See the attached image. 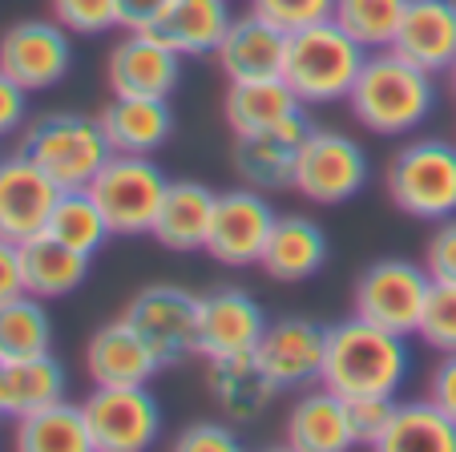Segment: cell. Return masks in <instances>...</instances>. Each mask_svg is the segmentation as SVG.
Wrapping results in <instances>:
<instances>
[{
	"instance_id": "8992f818",
	"label": "cell",
	"mask_w": 456,
	"mask_h": 452,
	"mask_svg": "<svg viewBox=\"0 0 456 452\" xmlns=\"http://www.w3.org/2000/svg\"><path fill=\"white\" fill-rule=\"evenodd\" d=\"M166 186H170V178L154 162V154H110V162L94 174L86 190L102 206L105 222L118 239H138V234L154 231Z\"/></svg>"
},
{
	"instance_id": "d6a6232c",
	"label": "cell",
	"mask_w": 456,
	"mask_h": 452,
	"mask_svg": "<svg viewBox=\"0 0 456 452\" xmlns=\"http://www.w3.org/2000/svg\"><path fill=\"white\" fill-rule=\"evenodd\" d=\"M45 234L61 239L65 247H73V251H86V255H97V251L113 239L110 222H105L102 206L94 202V194H89V190H61L57 206H53V214H49Z\"/></svg>"
},
{
	"instance_id": "60d3db41",
	"label": "cell",
	"mask_w": 456,
	"mask_h": 452,
	"mask_svg": "<svg viewBox=\"0 0 456 452\" xmlns=\"http://www.w3.org/2000/svg\"><path fill=\"white\" fill-rule=\"evenodd\" d=\"M28 121V89L0 73V137H12Z\"/></svg>"
},
{
	"instance_id": "2e32d148",
	"label": "cell",
	"mask_w": 456,
	"mask_h": 452,
	"mask_svg": "<svg viewBox=\"0 0 456 452\" xmlns=\"http://www.w3.org/2000/svg\"><path fill=\"white\" fill-rule=\"evenodd\" d=\"M182 53H174L154 33H126L110 49L105 81L113 97H170L182 86Z\"/></svg>"
},
{
	"instance_id": "d4e9b609",
	"label": "cell",
	"mask_w": 456,
	"mask_h": 452,
	"mask_svg": "<svg viewBox=\"0 0 456 452\" xmlns=\"http://www.w3.org/2000/svg\"><path fill=\"white\" fill-rule=\"evenodd\" d=\"M231 21V0H170L146 33H154L182 57H215Z\"/></svg>"
},
{
	"instance_id": "836d02e7",
	"label": "cell",
	"mask_w": 456,
	"mask_h": 452,
	"mask_svg": "<svg viewBox=\"0 0 456 452\" xmlns=\"http://www.w3.org/2000/svg\"><path fill=\"white\" fill-rule=\"evenodd\" d=\"M408 0H336V25L352 33L368 53L392 49Z\"/></svg>"
},
{
	"instance_id": "9a60e30c",
	"label": "cell",
	"mask_w": 456,
	"mask_h": 452,
	"mask_svg": "<svg viewBox=\"0 0 456 452\" xmlns=\"http://www.w3.org/2000/svg\"><path fill=\"white\" fill-rule=\"evenodd\" d=\"M315 129V121L307 118V110L291 113L287 121L271 129H258V134H242L234 137V174H239L242 186L263 190V194H275L287 190L295 182V158H299V145L307 142V134Z\"/></svg>"
},
{
	"instance_id": "f6af8a7d",
	"label": "cell",
	"mask_w": 456,
	"mask_h": 452,
	"mask_svg": "<svg viewBox=\"0 0 456 452\" xmlns=\"http://www.w3.org/2000/svg\"><path fill=\"white\" fill-rule=\"evenodd\" d=\"M448 89H452V97H456V61L448 65Z\"/></svg>"
},
{
	"instance_id": "e0dca14e",
	"label": "cell",
	"mask_w": 456,
	"mask_h": 452,
	"mask_svg": "<svg viewBox=\"0 0 456 452\" xmlns=\"http://www.w3.org/2000/svg\"><path fill=\"white\" fill-rule=\"evenodd\" d=\"M61 198V186L28 162L25 154L0 158V234L12 242H25L49 226V214Z\"/></svg>"
},
{
	"instance_id": "d6986e66",
	"label": "cell",
	"mask_w": 456,
	"mask_h": 452,
	"mask_svg": "<svg viewBox=\"0 0 456 452\" xmlns=\"http://www.w3.org/2000/svg\"><path fill=\"white\" fill-rule=\"evenodd\" d=\"M162 372L158 356L150 351V343L134 332L126 316L113 324L97 327L86 343V375L89 384H150Z\"/></svg>"
},
{
	"instance_id": "d590c367",
	"label": "cell",
	"mask_w": 456,
	"mask_h": 452,
	"mask_svg": "<svg viewBox=\"0 0 456 452\" xmlns=\"http://www.w3.org/2000/svg\"><path fill=\"white\" fill-rule=\"evenodd\" d=\"M49 12L57 25H65L77 37H97L121 29L118 21V0H49Z\"/></svg>"
},
{
	"instance_id": "ee69618b",
	"label": "cell",
	"mask_w": 456,
	"mask_h": 452,
	"mask_svg": "<svg viewBox=\"0 0 456 452\" xmlns=\"http://www.w3.org/2000/svg\"><path fill=\"white\" fill-rule=\"evenodd\" d=\"M166 4L170 0H118V21L126 33H138V29H150L162 17Z\"/></svg>"
},
{
	"instance_id": "5b68a950",
	"label": "cell",
	"mask_w": 456,
	"mask_h": 452,
	"mask_svg": "<svg viewBox=\"0 0 456 452\" xmlns=\"http://www.w3.org/2000/svg\"><path fill=\"white\" fill-rule=\"evenodd\" d=\"M384 190L408 218L444 222L456 214V142L416 137L387 162Z\"/></svg>"
},
{
	"instance_id": "83f0119b",
	"label": "cell",
	"mask_w": 456,
	"mask_h": 452,
	"mask_svg": "<svg viewBox=\"0 0 456 452\" xmlns=\"http://www.w3.org/2000/svg\"><path fill=\"white\" fill-rule=\"evenodd\" d=\"M69 372L53 351L0 364V420H20L53 400H65Z\"/></svg>"
},
{
	"instance_id": "4fadbf2b",
	"label": "cell",
	"mask_w": 456,
	"mask_h": 452,
	"mask_svg": "<svg viewBox=\"0 0 456 452\" xmlns=\"http://www.w3.org/2000/svg\"><path fill=\"white\" fill-rule=\"evenodd\" d=\"M323 356H328V327L307 316H283L267 324L255 348V359L275 380L279 392L311 388L323 380Z\"/></svg>"
},
{
	"instance_id": "4dcf8cb0",
	"label": "cell",
	"mask_w": 456,
	"mask_h": 452,
	"mask_svg": "<svg viewBox=\"0 0 456 452\" xmlns=\"http://www.w3.org/2000/svg\"><path fill=\"white\" fill-rule=\"evenodd\" d=\"M456 452V420L436 400H404L392 408L379 452Z\"/></svg>"
},
{
	"instance_id": "8d00e7d4",
	"label": "cell",
	"mask_w": 456,
	"mask_h": 452,
	"mask_svg": "<svg viewBox=\"0 0 456 452\" xmlns=\"http://www.w3.org/2000/svg\"><path fill=\"white\" fill-rule=\"evenodd\" d=\"M250 12L267 17L283 33H299L307 25L336 17V0H250Z\"/></svg>"
},
{
	"instance_id": "9c48e42d",
	"label": "cell",
	"mask_w": 456,
	"mask_h": 452,
	"mask_svg": "<svg viewBox=\"0 0 456 452\" xmlns=\"http://www.w3.org/2000/svg\"><path fill=\"white\" fill-rule=\"evenodd\" d=\"M368 154L352 134L315 126L299 145L291 190L315 206H344L368 186Z\"/></svg>"
},
{
	"instance_id": "277c9868",
	"label": "cell",
	"mask_w": 456,
	"mask_h": 452,
	"mask_svg": "<svg viewBox=\"0 0 456 452\" xmlns=\"http://www.w3.org/2000/svg\"><path fill=\"white\" fill-rule=\"evenodd\" d=\"M17 150L41 166L61 190H86L113 154L102 121L73 110H53L25 121Z\"/></svg>"
},
{
	"instance_id": "44dd1931",
	"label": "cell",
	"mask_w": 456,
	"mask_h": 452,
	"mask_svg": "<svg viewBox=\"0 0 456 452\" xmlns=\"http://www.w3.org/2000/svg\"><path fill=\"white\" fill-rule=\"evenodd\" d=\"M215 202H218V194L210 186H202V182L170 178L150 239H154L158 247L174 251V255H194V251H202L207 247V234H210V218H215Z\"/></svg>"
},
{
	"instance_id": "cb8c5ba5",
	"label": "cell",
	"mask_w": 456,
	"mask_h": 452,
	"mask_svg": "<svg viewBox=\"0 0 456 452\" xmlns=\"http://www.w3.org/2000/svg\"><path fill=\"white\" fill-rule=\"evenodd\" d=\"M207 388H210V396H215V404L223 408V416L234 420V424L258 420L279 396L275 380L263 372L255 351H250V356L207 359Z\"/></svg>"
},
{
	"instance_id": "484cf974",
	"label": "cell",
	"mask_w": 456,
	"mask_h": 452,
	"mask_svg": "<svg viewBox=\"0 0 456 452\" xmlns=\"http://www.w3.org/2000/svg\"><path fill=\"white\" fill-rule=\"evenodd\" d=\"M287 444L295 452H344L352 448L347 432V404L328 384H311L295 396L287 412Z\"/></svg>"
},
{
	"instance_id": "603a6c76",
	"label": "cell",
	"mask_w": 456,
	"mask_h": 452,
	"mask_svg": "<svg viewBox=\"0 0 456 452\" xmlns=\"http://www.w3.org/2000/svg\"><path fill=\"white\" fill-rule=\"evenodd\" d=\"M97 121L113 154H158L174 134L170 97H110Z\"/></svg>"
},
{
	"instance_id": "30bf717a",
	"label": "cell",
	"mask_w": 456,
	"mask_h": 452,
	"mask_svg": "<svg viewBox=\"0 0 456 452\" xmlns=\"http://www.w3.org/2000/svg\"><path fill=\"white\" fill-rule=\"evenodd\" d=\"M126 319L134 332L150 343L162 367H174L194 356V335H199V295L174 283L142 287L129 299Z\"/></svg>"
},
{
	"instance_id": "f35d334b",
	"label": "cell",
	"mask_w": 456,
	"mask_h": 452,
	"mask_svg": "<svg viewBox=\"0 0 456 452\" xmlns=\"http://www.w3.org/2000/svg\"><path fill=\"white\" fill-rule=\"evenodd\" d=\"M239 432L223 420H199V424H186L174 436L178 452H239Z\"/></svg>"
},
{
	"instance_id": "b9f144b4",
	"label": "cell",
	"mask_w": 456,
	"mask_h": 452,
	"mask_svg": "<svg viewBox=\"0 0 456 452\" xmlns=\"http://www.w3.org/2000/svg\"><path fill=\"white\" fill-rule=\"evenodd\" d=\"M25 295V271H20V242L0 234V303Z\"/></svg>"
},
{
	"instance_id": "7402d4cb",
	"label": "cell",
	"mask_w": 456,
	"mask_h": 452,
	"mask_svg": "<svg viewBox=\"0 0 456 452\" xmlns=\"http://www.w3.org/2000/svg\"><path fill=\"white\" fill-rule=\"evenodd\" d=\"M328 234L307 214H279L258 267L275 283H307L328 267Z\"/></svg>"
},
{
	"instance_id": "7bdbcfd3",
	"label": "cell",
	"mask_w": 456,
	"mask_h": 452,
	"mask_svg": "<svg viewBox=\"0 0 456 452\" xmlns=\"http://www.w3.org/2000/svg\"><path fill=\"white\" fill-rule=\"evenodd\" d=\"M428 400H436L448 416L456 420V351L440 356V364L428 375Z\"/></svg>"
},
{
	"instance_id": "7a4b0ae2",
	"label": "cell",
	"mask_w": 456,
	"mask_h": 452,
	"mask_svg": "<svg viewBox=\"0 0 456 452\" xmlns=\"http://www.w3.org/2000/svg\"><path fill=\"white\" fill-rule=\"evenodd\" d=\"M432 105H436L432 73L412 65L408 57H400L396 49L368 53L360 78H355L352 94H347L352 118L379 137H400L420 129L428 121Z\"/></svg>"
},
{
	"instance_id": "ac0fdd59",
	"label": "cell",
	"mask_w": 456,
	"mask_h": 452,
	"mask_svg": "<svg viewBox=\"0 0 456 452\" xmlns=\"http://www.w3.org/2000/svg\"><path fill=\"white\" fill-rule=\"evenodd\" d=\"M283 57H287V33L250 9L231 21L223 45L215 49V65L223 69L226 81L283 78Z\"/></svg>"
},
{
	"instance_id": "ba28073f",
	"label": "cell",
	"mask_w": 456,
	"mask_h": 452,
	"mask_svg": "<svg viewBox=\"0 0 456 452\" xmlns=\"http://www.w3.org/2000/svg\"><path fill=\"white\" fill-rule=\"evenodd\" d=\"M97 452H146L162 440V404L150 384H94L81 400Z\"/></svg>"
},
{
	"instance_id": "52a82bcc",
	"label": "cell",
	"mask_w": 456,
	"mask_h": 452,
	"mask_svg": "<svg viewBox=\"0 0 456 452\" xmlns=\"http://www.w3.org/2000/svg\"><path fill=\"white\" fill-rule=\"evenodd\" d=\"M432 291V275L412 259H376L355 275L352 311L396 335H416Z\"/></svg>"
},
{
	"instance_id": "74e56055",
	"label": "cell",
	"mask_w": 456,
	"mask_h": 452,
	"mask_svg": "<svg viewBox=\"0 0 456 452\" xmlns=\"http://www.w3.org/2000/svg\"><path fill=\"white\" fill-rule=\"evenodd\" d=\"M347 404V432H352V444H368V448H379L387 432V420H392V408H396V396H352Z\"/></svg>"
},
{
	"instance_id": "6da1fadb",
	"label": "cell",
	"mask_w": 456,
	"mask_h": 452,
	"mask_svg": "<svg viewBox=\"0 0 456 452\" xmlns=\"http://www.w3.org/2000/svg\"><path fill=\"white\" fill-rule=\"evenodd\" d=\"M412 372V348L408 335L376 327L352 316L328 327V356H323V380L344 400L352 396H396Z\"/></svg>"
},
{
	"instance_id": "f546056e",
	"label": "cell",
	"mask_w": 456,
	"mask_h": 452,
	"mask_svg": "<svg viewBox=\"0 0 456 452\" xmlns=\"http://www.w3.org/2000/svg\"><path fill=\"white\" fill-rule=\"evenodd\" d=\"M12 444L20 452H89V424L81 404L53 400L28 416L12 420Z\"/></svg>"
},
{
	"instance_id": "ffe728a7",
	"label": "cell",
	"mask_w": 456,
	"mask_h": 452,
	"mask_svg": "<svg viewBox=\"0 0 456 452\" xmlns=\"http://www.w3.org/2000/svg\"><path fill=\"white\" fill-rule=\"evenodd\" d=\"M392 49L432 78L456 61V0H408Z\"/></svg>"
},
{
	"instance_id": "1f68e13d",
	"label": "cell",
	"mask_w": 456,
	"mask_h": 452,
	"mask_svg": "<svg viewBox=\"0 0 456 452\" xmlns=\"http://www.w3.org/2000/svg\"><path fill=\"white\" fill-rule=\"evenodd\" d=\"M53 351V319L45 311V299L17 295L0 303V364L12 359H33Z\"/></svg>"
},
{
	"instance_id": "4316f807",
	"label": "cell",
	"mask_w": 456,
	"mask_h": 452,
	"mask_svg": "<svg viewBox=\"0 0 456 452\" xmlns=\"http://www.w3.org/2000/svg\"><path fill=\"white\" fill-rule=\"evenodd\" d=\"M89 259L86 251L65 247L53 234H33L20 242V271H25V291L37 299H65L81 291L89 279Z\"/></svg>"
},
{
	"instance_id": "5bb4252c",
	"label": "cell",
	"mask_w": 456,
	"mask_h": 452,
	"mask_svg": "<svg viewBox=\"0 0 456 452\" xmlns=\"http://www.w3.org/2000/svg\"><path fill=\"white\" fill-rule=\"evenodd\" d=\"M267 332V311L258 299L242 287H218L210 295H199V335H194V356L226 359L250 356Z\"/></svg>"
},
{
	"instance_id": "3957f363",
	"label": "cell",
	"mask_w": 456,
	"mask_h": 452,
	"mask_svg": "<svg viewBox=\"0 0 456 452\" xmlns=\"http://www.w3.org/2000/svg\"><path fill=\"white\" fill-rule=\"evenodd\" d=\"M363 61H368V49L352 33H344L331 17L299 29V33H287L283 81L295 89L303 105L347 102Z\"/></svg>"
},
{
	"instance_id": "ab89813d",
	"label": "cell",
	"mask_w": 456,
	"mask_h": 452,
	"mask_svg": "<svg viewBox=\"0 0 456 452\" xmlns=\"http://www.w3.org/2000/svg\"><path fill=\"white\" fill-rule=\"evenodd\" d=\"M424 271L436 283H456V214L436 222V231L424 242Z\"/></svg>"
},
{
	"instance_id": "7c38bea8",
	"label": "cell",
	"mask_w": 456,
	"mask_h": 452,
	"mask_svg": "<svg viewBox=\"0 0 456 452\" xmlns=\"http://www.w3.org/2000/svg\"><path fill=\"white\" fill-rule=\"evenodd\" d=\"M275 206L267 202L263 190H226L215 202V218H210V234H207V255L223 267H250L263 259V247L271 239L275 226Z\"/></svg>"
},
{
	"instance_id": "e575fe53",
	"label": "cell",
	"mask_w": 456,
	"mask_h": 452,
	"mask_svg": "<svg viewBox=\"0 0 456 452\" xmlns=\"http://www.w3.org/2000/svg\"><path fill=\"white\" fill-rule=\"evenodd\" d=\"M416 335H420L432 351H440V356L456 351V283L432 279V291H428V303H424Z\"/></svg>"
},
{
	"instance_id": "f1b7e54d",
	"label": "cell",
	"mask_w": 456,
	"mask_h": 452,
	"mask_svg": "<svg viewBox=\"0 0 456 452\" xmlns=\"http://www.w3.org/2000/svg\"><path fill=\"white\" fill-rule=\"evenodd\" d=\"M299 110H307V105L295 97V89L287 86L283 78L231 81V86H226V97H223V118H226V129H231L234 137L271 129Z\"/></svg>"
},
{
	"instance_id": "8fae6325",
	"label": "cell",
	"mask_w": 456,
	"mask_h": 452,
	"mask_svg": "<svg viewBox=\"0 0 456 452\" xmlns=\"http://www.w3.org/2000/svg\"><path fill=\"white\" fill-rule=\"evenodd\" d=\"M73 69L69 29L57 21H17L0 33V73H9L28 94L61 86Z\"/></svg>"
}]
</instances>
